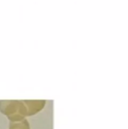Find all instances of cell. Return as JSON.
<instances>
[{
  "label": "cell",
  "mask_w": 128,
  "mask_h": 129,
  "mask_svg": "<svg viewBox=\"0 0 128 129\" xmlns=\"http://www.w3.org/2000/svg\"><path fill=\"white\" fill-rule=\"evenodd\" d=\"M8 129H30V125L28 119L24 118L21 121L10 122Z\"/></svg>",
  "instance_id": "cell-3"
},
{
  "label": "cell",
  "mask_w": 128,
  "mask_h": 129,
  "mask_svg": "<svg viewBox=\"0 0 128 129\" xmlns=\"http://www.w3.org/2000/svg\"><path fill=\"white\" fill-rule=\"evenodd\" d=\"M0 111L2 114L7 117L10 122L21 121L27 117V111L22 101H0Z\"/></svg>",
  "instance_id": "cell-1"
},
{
  "label": "cell",
  "mask_w": 128,
  "mask_h": 129,
  "mask_svg": "<svg viewBox=\"0 0 128 129\" xmlns=\"http://www.w3.org/2000/svg\"><path fill=\"white\" fill-rule=\"evenodd\" d=\"M25 105L27 117H30L38 114L42 111L45 106V100H25L22 101Z\"/></svg>",
  "instance_id": "cell-2"
}]
</instances>
